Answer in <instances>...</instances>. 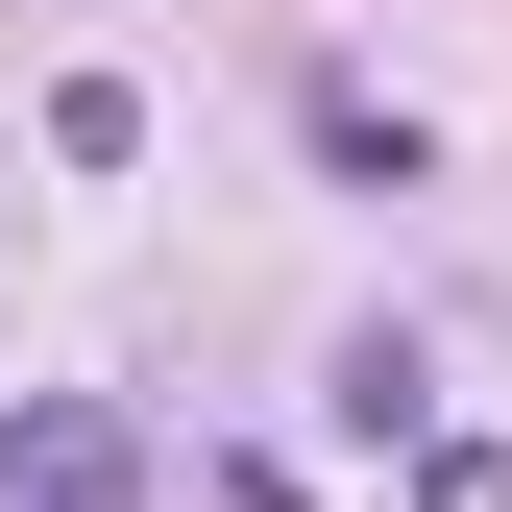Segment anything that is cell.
I'll return each mask as SVG.
<instances>
[{"label": "cell", "instance_id": "6da1fadb", "mask_svg": "<svg viewBox=\"0 0 512 512\" xmlns=\"http://www.w3.org/2000/svg\"><path fill=\"white\" fill-rule=\"evenodd\" d=\"M0 488H25V512H122V439L49 391V415H0Z\"/></svg>", "mask_w": 512, "mask_h": 512}, {"label": "cell", "instance_id": "7a4b0ae2", "mask_svg": "<svg viewBox=\"0 0 512 512\" xmlns=\"http://www.w3.org/2000/svg\"><path fill=\"white\" fill-rule=\"evenodd\" d=\"M317 391H342V439H439V366H415V342H342Z\"/></svg>", "mask_w": 512, "mask_h": 512}, {"label": "cell", "instance_id": "3957f363", "mask_svg": "<svg viewBox=\"0 0 512 512\" xmlns=\"http://www.w3.org/2000/svg\"><path fill=\"white\" fill-rule=\"evenodd\" d=\"M293 122H317V171H342V196H415V122H366V98H342V74H317V98H293Z\"/></svg>", "mask_w": 512, "mask_h": 512}, {"label": "cell", "instance_id": "277c9868", "mask_svg": "<svg viewBox=\"0 0 512 512\" xmlns=\"http://www.w3.org/2000/svg\"><path fill=\"white\" fill-rule=\"evenodd\" d=\"M415 512H512V464L488 439H415Z\"/></svg>", "mask_w": 512, "mask_h": 512}]
</instances>
